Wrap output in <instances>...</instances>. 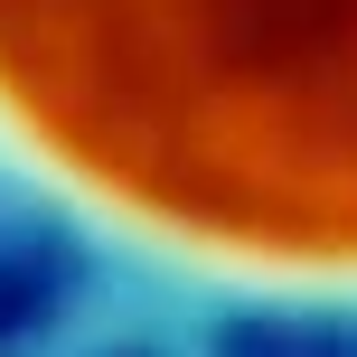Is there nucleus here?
<instances>
[{
	"label": "nucleus",
	"mask_w": 357,
	"mask_h": 357,
	"mask_svg": "<svg viewBox=\"0 0 357 357\" xmlns=\"http://www.w3.org/2000/svg\"><path fill=\"white\" fill-rule=\"evenodd\" d=\"M0 123L160 235L357 264V0H0Z\"/></svg>",
	"instance_id": "f257e3e1"
}]
</instances>
